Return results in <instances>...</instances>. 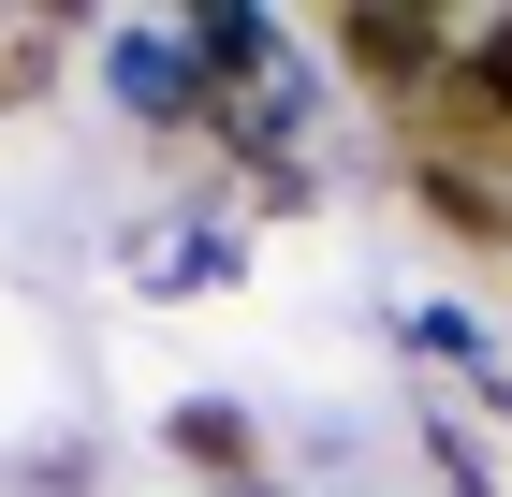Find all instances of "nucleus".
Instances as JSON below:
<instances>
[{
    "label": "nucleus",
    "instance_id": "423d86ee",
    "mask_svg": "<svg viewBox=\"0 0 512 497\" xmlns=\"http://www.w3.org/2000/svg\"><path fill=\"white\" fill-rule=\"evenodd\" d=\"M235 497H278V483H235Z\"/></svg>",
    "mask_w": 512,
    "mask_h": 497
},
{
    "label": "nucleus",
    "instance_id": "f03ea898",
    "mask_svg": "<svg viewBox=\"0 0 512 497\" xmlns=\"http://www.w3.org/2000/svg\"><path fill=\"white\" fill-rule=\"evenodd\" d=\"M410 205H425L454 249H512V191H498V176H469V161H410Z\"/></svg>",
    "mask_w": 512,
    "mask_h": 497
},
{
    "label": "nucleus",
    "instance_id": "f257e3e1",
    "mask_svg": "<svg viewBox=\"0 0 512 497\" xmlns=\"http://www.w3.org/2000/svg\"><path fill=\"white\" fill-rule=\"evenodd\" d=\"M322 44H337V74H352L381 117H410L439 88V59H454V15H439V0H352Z\"/></svg>",
    "mask_w": 512,
    "mask_h": 497
},
{
    "label": "nucleus",
    "instance_id": "7ed1b4c3",
    "mask_svg": "<svg viewBox=\"0 0 512 497\" xmlns=\"http://www.w3.org/2000/svg\"><path fill=\"white\" fill-rule=\"evenodd\" d=\"M176 454H191L205 483L235 497V483H249V454H264V439H249V410H176Z\"/></svg>",
    "mask_w": 512,
    "mask_h": 497
},
{
    "label": "nucleus",
    "instance_id": "20e7f679",
    "mask_svg": "<svg viewBox=\"0 0 512 497\" xmlns=\"http://www.w3.org/2000/svg\"><path fill=\"white\" fill-rule=\"evenodd\" d=\"M454 74H469V88H498V103H512V15H483V30L454 44Z\"/></svg>",
    "mask_w": 512,
    "mask_h": 497
},
{
    "label": "nucleus",
    "instance_id": "39448f33",
    "mask_svg": "<svg viewBox=\"0 0 512 497\" xmlns=\"http://www.w3.org/2000/svg\"><path fill=\"white\" fill-rule=\"evenodd\" d=\"M44 103V30H0V117Z\"/></svg>",
    "mask_w": 512,
    "mask_h": 497
}]
</instances>
